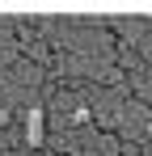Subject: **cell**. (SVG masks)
I'll use <instances>...</instances> for the list:
<instances>
[{"label":"cell","instance_id":"1","mask_svg":"<svg viewBox=\"0 0 152 156\" xmlns=\"http://www.w3.org/2000/svg\"><path fill=\"white\" fill-rule=\"evenodd\" d=\"M42 114H47V110H38V105H30V110H25V131H21V139H25V148H30V152L47 144V122H42Z\"/></svg>","mask_w":152,"mask_h":156},{"label":"cell","instance_id":"2","mask_svg":"<svg viewBox=\"0 0 152 156\" xmlns=\"http://www.w3.org/2000/svg\"><path fill=\"white\" fill-rule=\"evenodd\" d=\"M9 118H13V114H9V105L0 101V127H9Z\"/></svg>","mask_w":152,"mask_h":156},{"label":"cell","instance_id":"3","mask_svg":"<svg viewBox=\"0 0 152 156\" xmlns=\"http://www.w3.org/2000/svg\"><path fill=\"white\" fill-rule=\"evenodd\" d=\"M144 135H148V144H152V122H148V131H144Z\"/></svg>","mask_w":152,"mask_h":156}]
</instances>
